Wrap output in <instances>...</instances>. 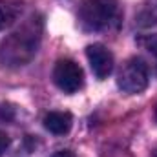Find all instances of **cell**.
<instances>
[{
  "mask_svg": "<svg viewBox=\"0 0 157 157\" xmlns=\"http://www.w3.org/2000/svg\"><path fill=\"white\" fill-rule=\"evenodd\" d=\"M44 33V18L39 13L29 15L0 44V62L7 68H20L37 55Z\"/></svg>",
  "mask_w": 157,
  "mask_h": 157,
  "instance_id": "cell-1",
  "label": "cell"
},
{
  "mask_svg": "<svg viewBox=\"0 0 157 157\" xmlns=\"http://www.w3.org/2000/svg\"><path fill=\"white\" fill-rule=\"evenodd\" d=\"M121 20L117 0H84L78 9V24L88 33H99L115 28Z\"/></svg>",
  "mask_w": 157,
  "mask_h": 157,
  "instance_id": "cell-2",
  "label": "cell"
},
{
  "mask_svg": "<svg viewBox=\"0 0 157 157\" xmlns=\"http://www.w3.org/2000/svg\"><path fill=\"white\" fill-rule=\"evenodd\" d=\"M148 80H150L148 64L141 57H132L122 64V68L119 71L117 86L124 93L135 95V93H141L146 90Z\"/></svg>",
  "mask_w": 157,
  "mask_h": 157,
  "instance_id": "cell-3",
  "label": "cell"
},
{
  "mask_svg": "<svg viewBox=\"0 0 157 157\" xmlns=\"http://www.w3.org/2000/svg\"><path fill=\"white\" fill-rule=\"evenodd\" d=\"M53 82L64 93H75L84 86L82 68L71 59H60L53 68Z\"/></svg>",
  "mask_w": 157,
  "mask_h": 157,
  "instance_id": "cell-4",
  "label": "cell"
},
{
  "mask_svg": "<svg viewBox=\"0 0 157 157\" xmlns=\"http://www.w3.org/2000/svg\"><path fill=\"white\" fill-rule=\"evenodd\" d=\"M86 57L90 60L91 71L99 80H104L113 70V55L102 44H91L86 48Z\"/></svg>",
  "mask_w": 157,
  "mask_h": 157,
  "instance_id": "cell-5",
  "label": "cell"
},
{
  "mask_svg": "<svg viewBox=\"0 0 157 157\" xmlns=\"http://www.w3.org/2000/svg\"><path fill=\"white\" fill-rule=\"evenodd\" d=\"M42 122H44V128L48 132H51L55 135H66L71 130L73 117L68 112H49L44 115Z\"/></svg>",
  "mask_w": 157,
  "mask_h": 157,
  "instance_id": "cell-6",
  "label": "cell"
},
{
  "mask_svg": "<svg viewBox=\"0 0 157 157\" xmlns=\"http://www.w3.org/2000/svg\"><path fill=\"white\" fill-rule=\"evenodd\" d=\"M24 9V2L20 0H0V31L13 26Z\"/></svg>",
  "mask_w": 157,
  "mask_h": 157,
  "instance_id": "cell-7",
  "label": "cell"
},
{
  "mask_svg": "<svg viewBox=\"0 0 157 157\" xmlns=\"http://www.w3.org/2000/svg\"><path fill=\"white\" fill-rule=\"evenodd\" d=\"M137 24L141 28L157 26V0H144L141 11L137 13Z\"/></svg>",
  "mask_w": 157,
  "mask_h": 157,
  "instance_id": "cell-8",
  "label": "cell"
},
{
  "mask_svg": "<svg viewBox=\"0 0 157 157\" xmlns=\"http://www.w3.org/2000/svg\"><path fill=\"white\" fill-rule=\"evenodd\" d=\"M137 44L143 46L144 49H148L157 60V35H146V37H141L137 39Z\"/></svg>",
  "mask_w": 157,
  "mask_h": 157,
  "instance_id": "cell-9",
  "label": "cell"
},
{
  "mask_svg": "<svg viewBox=\"0 0 157 157\" xmlns=\"http://www.w3.org/2000/svg\"><path fill=\"white\" fill-rule=\"evenodd\" d=\"M9 144H11V139H9V135L0 132V157H2L4 154H6V152H7Z\"/></svg>",
  "mask_w": 157,
  "mask_h": 157,
  "instance_id": "cell-10",
  "label": "cell"
},
{
  "mask_svg": "<svg viewBox=\"0 0 157 157\" xmlns=\"http://www.w3.org/2000/svg\"><path fill=\"white\" fill-rule=\"evenodd\" d=\"M11 119V108L7 106H0V122H6Z\"/></svg>",
  "mask_w": 157,
  "mask_h": 157,
  "instance_id": "cell-11",
  "label": "cell"
},
{
  "mask_svg": "<svg viewBox=\"0 0 157 157\" xmlns=\"http://www.w3.org/2000/svg\"><path fill=\"white\" fill-rule=\"evenodd\" d=\"M51 157H75V154L71 150H59V152H55Z\"/></svg>",
  "mask_w": 157,
  "mask_h": 157,
  "instance_id": "cell-12",
  "label": "cell"
},
{
  "mask_svg": "<svg viewBox=\"0 0 157 157\" xmlns=\"http://www.w3.org/2000/svg\"><path fill=\"white\" fill-rule=\"evenodd\" d=\"M152 157H157V146H155V150L152 152Z\"/></svg>",
  "mask_w": 157,
  "mask_h": 157,
  "instance_id": "cell-13",
  "label": "cell"
},
{
  "mask_svg": "<svg viewBox=\"0 0 157 157\" xmlns=\"http://www.w3.org/2000/svg\"><path fill=\"white\" fill-rule=\"evenodd\" d=\"M155 119H157V106H155Z\"/></svg>",
  "mask_w": 157,
  "mask_h": 157,
  "instance_id": "cell-14",
  "label": "cell"
}]
</instances>
